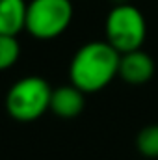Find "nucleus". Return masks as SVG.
I'll return each instance as SVG.
<instances>
[{"instance_id":"obj_1","label":"nucleus","mask_w":158,"mask_h":160,"mask_svg":"<svg viewBox=\"0 0 158 160\" xmlns=\"http://www.w3.org/2000/svg\"><path fill=\"white\" fill-rule=\"evenodd\" d=\"M121 52H117L108 41H89L75 52L69 77L71 84L87 93L104 89L114 78H117Z\"/></svg>"},{"instance_id":"obj_2","label":"nucleus","mask_w":158,"mask_h":160,"mask_svg":"<svg viewBox=\"0 0 158 160\" xmlns=\"http://www.w3.org/2000/svg\"><path fill=\"white\" fill-rule=\"evenodd\" d=\"M52 88L41 77H24L17 80L6 95V110L15 121L32 123L50 110Z\"/></svg>"},{"instance_id":"obj_3","label":"nucleus","mask_w":158,"mask_h":160,"mask_svg":"<svg viewBox=\"0 0 158 160\" xmlns=\"http://www.w3.org/2000/svg\"><path fill=\"white\" fill-rule=\"evenodd\" d=\"M106 41L121 54L138 50L147 38V22L143 13L126 2H121L110 9L104 22Z\"/></svg>"},{"instance_id":"obj_4","label":"nucleus","mask_w":158,"mask_h":160,"mask_svg":"<svg viewBox=\"0 0 158 160\" xmlns=\"http://www.w3.org/2000/svg\"><path fill=\"white\" fill-rule=\"evenodd\" d=\"M73 21L71 0H30L26 4L24 30L36 39H54L62 36Z\"/></svg>"},{"instance_id":"obj_5","label":"nucleus","mask_w":158,"mask_h":160,"mask_svg":"<svg viewBox=\"0 0 158 160\" xmlns=\"http://www.w3.org/2000/svg\"><path fill=\"white\" fill-rule=\"evenodd\" d=\"M155 69H156V65H155V60L151 58V54L138 48V50H130V52L121 54L117 77L121 80H125L126 84L141 86L153 78Z\"/></svg>"},{"instance_id":"obj_6","label":"nucleus","mask_w":158,"mask_h":160,"mask_svg":"<svg viewBox=\"0 0 158 160\" xmlns=\"http://www.w3.org/2000/svg\"><path fill=\"white\" fill-rule=\"evenodd\" d=\"M86 93L75 84H63L52 89L50 97V112L60 119H75L84 112Z\"/></svg>"},{"instance_id":"obj_7","label":"nucleus","mask_w":158,"mask_h":160,"mask_svg":"<svg viewBox=\"0 0 158 160\" xmlns=\"http://www.w3.org/2000/svg\"><path fill=\"white\" fill-rule=\"evenodd\" d=\"M26 4L24 0H0V34L17 36L24 30Z\"/></svg>"},{"instance_id":"obj_8","label":"nucleus","mask_w":158,"mask_h":160,"mask_svg":"<svg viewBox=\"0 0 158 160\" xmlns=\"http://www.w3.org/2000/svg\"><path fill=\"white\" fill-rule=\"evenodd\" d=\"M136 149L145 158H158V123L147 125L138 132Z\"/></svg>"},{"instance_id":"obj_9","label":"nucleus","mask_w":158,"mask_h":160,"mask_svg":"<svg viewBox=\"0 0 158 160\" xmlns=\"http://www.w3.org/2000/svg\"><path fill=\"white\" fill-rule=\"evenodd\" d=\"M21 56V45L17 36L0 34V71H6L17 63Z\"/></svg>"}]
</instances>
